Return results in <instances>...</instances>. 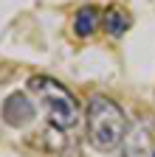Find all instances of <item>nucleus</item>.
<instances>
[{"mask_svg": "<svg viewBox=\"0 0 155 157\" xmlns=\"http://www.w3.org/2000/svg\"><path fill=\"white\" fill-rule=\"evenodd\" d=\"M28 90L40 98V104L48 115V124L51 126H59V129H73L82 118V109H79V101L76 95L62 84L56 82L54 76H31L28 78Z\"/></svg>", "mask_w": 155, "mask_h": 157, "instance_id": "nucleus-2", "label": "nucleus"}, {"mask_svg": "<svg viewBox=\"0 0 155 157\" xmlns=\"http://www.w3.org/2000/svg\"><path fill=\"white\" fill-rule=\"evenodd\" d=\"M0 118L11 129H26L37 118V107L31 104V98L26 93H9L6 101L0 104Z\"/></svg>", "mask_w": 155, "mask_h": 157, "instance_id": "nucleus-4", "label": "nucleus"}, {"mask_svg": "<svg viewBox=\"0 0 155 157\" xmlns=\"http://www.w3.org/2000/svg\"><path fill=\"white\" fill-rule=\"evenodd\" d=\"M99 25H102V14H99L96 6H82L79 11H76V17H73V34L82 36V39L93 36Z\"/></svg>", "mask_w": 155, "mask_h": 157, "instance_id": "nucleus-5", "label": "nucleus"}, {"mask_svg": "<svg viewBox=\"0 0 155 157\" xmlns=\"http://www.w3.org/2000/svg\"><path fill=\"white\" fill-rule=\"evenodd\" d=\"M152 157H155V154H152Z\"/></svg>", "mask_w": 155, "mask_h": 157, "instance_id": "nucleus-7", "label": "nucleus"}, {"mask_svg": "<svg viewBox=\"0 0 155 157\" xmlns=\"http://www.w3.org/2000/svg\"><path fill=\"white\" fill-rule=\"evenodd\" d=\"M127 115L124 109L107 95H90L88 101V118H85V132L88 143L96 151H113L127 140Z\"/></svg>", "mask_w": 155, "mask_h": 157, "instance_id": "nucleus-1", "label": "nucleus"}, {"mask_svg": "<svg viewBox=\"0 0 155 157\" xmlns=\"http://www.w3.org/2000/svg\"><path fill=\"white\" fill-rule=\"evenodd\" d=\"M40 146L48 157H82L79 140L71 135V129H59L51 124L40 132Z\"/></svg>", "mask_w": 155, "mask_h": 157, "instance_id": "nucleus-3", "label": "nucleus"}, {"mask_svg": "<svg viewBox=\"0 0 155 157\" xmlns=\"http://www.w3.org/2000/svg\"><path fill=\"white\" fill-rule=\"evenodd\" d=\"M102 25H104V31H107L110 36H124V34L130 31V25H133V17H130L121 6H110V9L104 11V17H102Z\"/></svg>", "mask_w": 155, "mask_h": 157, "instance_id": "nucleus-6", "label": "nucleus"}]
</instances>
